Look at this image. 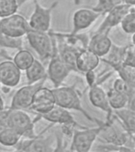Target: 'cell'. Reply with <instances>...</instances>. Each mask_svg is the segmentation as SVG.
Returning <instances> with one entry per match:
<instances>
[{"mask_svg": "<svg viewBox=\"0 0 135 152\" xmlns=\"http://www.w3.org/2000/svg\"><path fill=\"white\" fill-rule=\"evenodd\" d=\"M52 91L57 105L68 110L80 112L88 120L92 122L96 120L93 118L83 108L80 94L74 86H60L59 87L53 88Z\"/></svg>", "mask_w": 135, "mask_h": 152, "instance_id": "1", "label": "cell"}, {"mask_svg": "<svg viewBox=\"0 0 135 152\" xmlns=\"http://www.w3.org/2000/svg\"><path fill=\"white\" fill-rule=\"evenodd\" d=\"M103 123V121L96 120L97 127H85L76 129L72 137L70 151L72 152H90L94 142L98 140L102 130Z\"/></svg>", "mask_w": 135, "mask_h": 152, "instance_id": "2", "label": "cell"}, {"mask_svg": "<svg viewBox=\"0 0 135 152\" xmlns=\"http://www.w3.org/2000/svg\"><path fill=\"white\" fill-rule=\"evenodd\" d=\"M35 119L33 120L30 115L22 109H11L8 117V126L13 128L25 139H32L38 134L35 132Z\"/></svg>", "mask_w": 135, "mask_h": 152, "instance_id": "3", "label": "cell"}, {"mask_svg": "<svg viewBox=\"0 0 135 152\" xmlns=\"http://www.w3.org/2000/svg\"><path fill=\"white\" fill-rule=\"evenodd\" d=\"M29 45L40 58L41 62L49 61L54 48L53 37L49 32L31 30L26 34Z\"/></svg>", "mask_w": 135, "mask_h": 152, "instance_id": "4", "label": "cell"}, {"mask_svg": "<svg viewBox=\"0 0 135 152\" xmlns=\"http://www.w3.org/2000/svg\"><path fill=\"white\" fill-rule=\"evenodd\" d=\"M49 33L50 32L49 31ZM53 37V42H54V48H53V52L48 65L47 73L48 78L52 82L54 88L59 87L64 83L67 77L69 75L72 71L69 68L65 63L63 61L61 56L59 53L58 48H57V39L52 33H50Z\"/></svg>", "mask_w": 135, "mask_h": 152, "instance_id": "5", "label": "cell"}, {"mask_svg": "<svg viewBox=\"0 0 135 152\" xmlns=\"http://www.w3.org/2000/svg\"><path fill=\"white\" fill-rule=\"evenodd\" d=\"M46 129L32 139L22 138L14 148L24 152H53L56 146V135L55 133L47 136L44 135Z\"/></svg>", "mask_w": 135, "mask_h": 152, "instance_id": "6", "label": "cell"}, {"mask_svg": "<svg viewBox=\"0 0 135 152\" xmlns=\"http://www.w3.org/2000/svg\"><path fill=\"white\" fill-rule=\"evenodd\" d=\"M59 2L56 1L49 7H45L39 3L38 0H33L34 9L29 19V23L32 30L38 32H49L52 21V10Z\"/></svg>", "mask_w": 135, "mask_h": 152, "instance_id": "7", "label": "cell"}, {"mask_svg": "<svg viewBox=\"0 0 135 152\" xmlns=\"http://www.w3.org/2000/svg\"><path fill=\"white\" fill-rule=\"evenodd\" d=\"M29 20L19 14L0 19V33L11 37H23L31 31Z\"/></svg>", "mask_w": 135, "mask_h": 152, "instance_id": "8", "label": "cell"}, {"mask_svg": "<svg viewBox=\"0 0 135 152\" xmlns=\"http://www.w3.org/2000/svg\"><path fill=\"white\" fill-rule=\"evenodd\" d=\"M45 81L46 79L33 84H27L19 88L12 97L10 109L29 110L32 105L36 91L44 86Z\"/></svg>", "mask_w": 135, "mask_h": 152, "instance_id": "9", "label": "cell"}, {"mask_svg": "<svg viewBox=\"0 0 135 152\" xmlns=\"http://www.w3.org/2000/svg\"><path fill=\"white\" fill-rule=\"evenodd\" d=\"M56 105L52 89L43 86L36 91L32 105L28 111L33 112L37 115H42L51 111Z\"/></svg>", "mask_w": 135, "mask_h": 152, "instance_id": "10", "label": "cell"}, {"mask_svg": "<svg viewBox=\"0 0 135 152\" xmlns=\"http://www.w3.org/2000/svg\"><path fill=\"white\" fill-rule=\"evenodd\" d=\"M41 119H44L45 121H49L50 123H52V124L53 125L54 124H59L60 126L72 125L76 126L80 128H85L84 126L80 125V124L76 122L69 110L58 106V105H56L51 111L47 113L42 114V115H37V116L35 117V120L37 121Z\"/></svg>", "mask_w": 135, "mask_h": 152, "instance_id": "11", "label": "cell"}, {"mask_svg": "<svg viewBox=\"0 0 135 152\" xmlns=\"http://www.w3.org/2000/svg\"><path fill=\"white\" fill-rule=\"evenodd\" d=\"M102 14L92 8H80L72 15V33H79L88 28Z\"/></svg>", "mask_w": 135, "mask_h": 152, "instance_id": "12", "label": "cell"}, {"mask_svg": "<svg viewBox=\"0 0 135 152\" xmlns=\"http://www.w3.org/2000/svg\"><path fill=\"white\" fill-rule=\"evenodd\" d=\"M132 7L128 5L122 4L117 6L106 14V17L95 31V33H110L114 27L121 25L124 17L131 11Z\"/></svg>", "mask_w": 135, "mask_h": 152, "instance_id": "13", "label": "cell"}, {"mask_svg": "<svg viewBox=\"0 0 135 152\" xmlns=\"http://www.w3.org/2000/svg\"><path fill=\"white\" fill-rule=\"evenodd\" d=\"M88 97L93 106L106 113V121H111L114 115V110L110 104L107 93L99 83L90 87Z\"/></svg>", "mask_w": 135, "mask_h": 152, "instance_id": "14", "label": "cell"}, {"mask_svg": "<svg viewBox=\"0 0 135 152\" xmlns=\"http://www.w3.org/2000/svg\"><path fill=\"white\" fill-rule=\"evenodd\" d=\"M21 70L12 59L0 63V83L8 88L15 87L21 81Z\"/></svg>", "mask_w": 135, "mask_h": 152, "instance_id": "15", "label": "cell"}, {"mask_svg": "<svg viewBox=\"0 0 135 152\" xmlns=\"http://www.w3.org/2000/svg\"><path fill=\"white\" fill-rule=\"evenodd\" d=\"M49 32L57 40L64 43L66 45L77 50L78 52H80L83 50L88 49L90 38L86 33H57L51 30H49Z\"/></svg>", "mask_w": 135, "mask_h": 152, "instance_id": "16", "label": "cell"}, {"mask_svg": "<svg viewBox=\"0 0 135 152\" xmlns=\"http://www.w3.org/2000/svg\"><path fill=\"white\" fill-rule=\"evenodd\" d=\"M112 45L113 44L109 37V33H95L90 38L88 48L100 58H104L109 54Z\"/></svg>", "mask_w": 135, "mask_h": 152, "instance_id": "17", "label": "cell"}, {"mask_svg": "<svg viewBox=\"0 0 135 152\" xmlns=\"http://www.w3.org/2000/svg\"><path fill=\"white\" fill-rule=\"evenodd\" d=\"M100 63V57L91 52L85 49L78 54L76 59V69L78 73L85 74L90 71H95Z\"/></svg>", "mask_w": 135, "mask_h": 152, "instance_id": "18", "label": "cell"}, {"mask_svg": "<svg viewBox=\"0 0 135 152\" xmlns=\"http://www.w3.org/2000/svg\"><path fill=\"white\" fill-rule=\"evenodd\" d=\"M111 67L116 71L119 76L122 78L131 87L132 92H135V66L131 64L119 63V64H109Z\"/></svg>", "mask_w": 135, "mask_h": 152, "instance_id": "19", "label": "cell"}, {"mask_svg": "<svg viewBox=\"0 0 135 152\" xmlns=\"http://www.w3.org/2000/svg\"><path fill=\"white\" fill-rule=\"evenodd\" d=\"M114 114L127 132L135 137V110L126 107L119 110H114Z\"/></svg>", "mask_w": 135, "mask_h": 152, "instance_id": "20", "label": "cell"}, {"mask_svg": "<svg viewBox=\"0 0 135 152\" xmlns=\"http://www.w3.org/2000/svg\"><path fill=\"white\" fill-rule=\"evenodd\" d=\"M57 48L63 61L65 63V64L69 66V68L72 71L78 72L76 69V59H77V56L80 52L72 48L69 47L60 40H57Z\"/></svg>", "mask_w": 135, "mask_h": 152, "instance_id": "21", "label": "cell"}, {"mask_svg": "<svg viewBox=\"0 0 135 152\" xmlns=\"http://www.w3.org/2000/svg\"><path fill=\"white\" fill-rule=\"evenodd\" d=\"M26 77L28 84H33L48 78L47 70L41 60L36 59L26 71Z\"/></svg>", "mask_w": 135, "mask_h": 152, "instance_id": "22", "label": "cell"}, {"mask_svg": "<svg viewBox=\"0 0 135 152\" xmlns=\"http://www.w3.org/2000/svg\"><path fill=\"white\" fill-rule=\"evenodd\" d=\"M107 93L110 104L114 111L128 107L131 99L128 95L119 92L113 88H110Z\"/></svg>", "mask_w": 135, "mask_h": 152, "instance_id": "23", "label": "cell"}, {"mask_svg": "<svg viewBox=\"0 0 135 152\" xmlns=\"http://www.w3.org/2000/svg\"><path fill=\"white\" fill-rule=\"evenodd\" d=\"M21 139V135L10 127L0 131V144L2 146L14 147Z\"/></svg>", "mask_w": 135, "mask_h": 152, "instance_id": "24", "label": "cell"}, {"mask_svg": "<svg viewBox=\"0 0 135 152\" xmlns=\"http://www.w3.org/2000/svg\"><path fill=\"white\" fill-rule=\"evenodd\" d=\"M12 60L21 71H26L34 62L35 58L30 51L21 49L17 52Z\"/></svg>", "mask_w": 135, "mask_h": 152, "instance_id": "25", "label": "cell"}, {"mask_svg": "<svg viewBox=\"0 0 135 152\" xmlns=\"http://www.w3.org/2000/svg\"><path fill=\"white\" fill-rule=\"evenodd\" d=\"M18 8L17 0H0V18L17 14Z\"/></svg>", "mask_w": 135, "mask_h": 152, "instance_id": "26", "label": "cell"}, {"mask_svg": "<svg viewBox=\"0 0 135 152\" xmlns=\"http://www.w3.org/2000/svg\"><path fill=\"white\" fill-rule=\"evenodd\" d=\"M122 3V0H98L97 4L92 7V9L102 15H106L113 8Z\"/></svg>", "mask_w": 135, "mask_h": 152, "instance_id": "27", "label": "cell"}, {"mask_svg": "<svg viewBox=\"0 0 135 152\" xmlns=\"http://www.w3.org/2000/svg\"><path fill=\"white\" fill-rule=\"evenodd\" d=\"M120 26L122 29L126 34L132 35L135 33V13L132 10L124 17Z\"/></svg>", "mask_w": 135, "mask_h": 152, "instance_id": "28", "label": "cell"}, {"mask_svg": "<svg viewBox=\"0 0 135 152\" xmlns=\"http://www.w3.org/2000/svg\"><path fill=\"white\" fill-rule=\"evenodd\" d=\"M112 88L114 89L115 90H117V91H119V92L128 95L129 97H130V98H131V97H132V95L134 94V93L132 92V90H131V87L129 86L128 84H127L122 78H120V77L117 78L114 81Z\"/></svg>", "mask_w": 135, "mask_h": 152, "instance_id": "29", "label": "cell"}, {"mask_svg": "<svg viewBox=\"0 0 135 152\" xmlns=\"http://www.w3.org/2000/svg\"><path fill=\"white\" fill-rule=\"evenodd\" d=\"M56 135V146L53 152H66V145L64 143V135L60 128L54 132Z\"/></svg>", "mask_w": 135, "mask_h": 152, "instance_id": "30", "label": "cell"}, {"mask_svg": "<svg viewBox=\"0 0 135 152\" xmlns=\"http://www.w3.org/2000/svg\"><path fill=\"white\" fill-rule=\"evenodd\" d=\"M10 109H6L0 112V131L8 128V117H9Z\"/></svg>", "mask_w": 135, "mask_h": 152, "instance_id": "31", "label": "cell"}, {"mask_svg": "<svg viewBox=\"0 0 135 152\" xmlns=\"http://www.w3.org/2000/svg\"><path fill=\"white\" fill-rule=\"evenodd\" d=\"M106 150L107 151H116L117 152H135V148L128 147V146H112V145H106Z\"/></svg>", "mask_w": 135, "mask_h": 152, "instance_id": "32", "label": "cell"}, {"mask_svg": "<svg viewBox=\"0 0 135 152\" xmlns=\"http://www.w3.org/2000/svg\"><path fill=\"white\" fill-rule=\"evenodd\" d=\"M84 75H85L86 82L88 83L89 88L97 84V75H96L95 71H88Z\"/></svg>", "mask_w": 135, "mask_h": 152, "instance_id": "33", "label": "cell"}, {"mask_svg": "<svg viewBox=\"0 0 135 152\" xmlns=\"http://www.w3.org/2000/svg\"><path fill=\"white\" fill-rule=\"evenodd\" d=\"M128 108L133 109V110H135V92L132 95V97H131V100H130V102H129L128 104Z\"/></svg>", "mask_w": 135, "mask_h": 152, "instance_id": "34", "label": "cell"}, {"mask_svg": "<svg viewBox=\"0 0 135 152\" xmlns=\"http://www.w3.org/2000/svg\"><path fill=\"white\" fill-rule=\"evenodd\" d=\"M122 3L128 5L131 7H135V0H122Z\"/></svg>", "mask_w": 135, "mask_h": 152, "instance_id": "35", "label": "cell"}, {"mask_svg": "<svg viewBox=\"0 0 135 152\" xmlns=\"http://www.w3.org/2000/svg\"><path fill=\"white\" fill-rule=\"evenodd\" d=\"M4 109H6L4 99H3V97H2V95L0 94V112L2 111V110H4Z\"/></svg>", "mask_w": 135, "mask_h": 152, "instance_id": "36", "label": "cell"}, {"mask_svg": "<svg viewBox=\"0 0 135 152\" xmlns=\"http://www.w3.org/2000/svg\"><path fill=\"white\" fill-rule=\"evenodd\" d=\"M0 56L5 57L7 59H11V57L10 56L9 54L5 51H0Z\"/></svg>", "mask_w": 135, "mask_h": 152, "instance_id": "37", "label": "cell"}, {"mask_svg": "<svg viewBox=\"0 0 135 152\" xmlns=\"http://www.w3.org/2000/svg\"><path fill=\"white\" fill-rule=\"evenodd\" d=\"M17 1H18V3L19 5V7H21L22 5L25 4L26 2H27L28 1H30V0H17Z\"/></svg>", "mask_w": 135, "mask_h": 152, "instance_id": "38", "label": "cell"}, {"mask_svg": "<svg viewBox=\"0 0 135 152\" xmlns=\"http://www.w3.org/2000/svg\"><path fill=\"white\" fill-rule=\"evenodd\" d=\"M131 40H132V45H134L135 46V33H134V34H132Z\"/></svg>", "mask_w": 135, "mask_h": 152, "instance_id": "39", "label": "cell"}, {"mask_svg": "<svg viewBox=\"0 0 135 152\" xmlns=\"http://www.w3.org/2000/svg\"><path fill=\"white\" fill-rule=\"evenodd\" d=\"M13 152H24L23 151H21V150H18V149H14V151Z\"/></svg>", "mask_w": 135, "mask_h": 152, "instance_id": "40", "label": "cell"}, {"mask_svg": "<svg viewBox=\"0 0 135 152\" xmlns=\"http://www.w3.org/2000/svg\"><path fill=\"white\" fill-rule=\"evenodd\" d=\"M74 1H75V3H76V4H79V3L80 2V0H74Z\"/></svg>", "mask_w": 135, "mask_h": 152, "instance_id": "41", "label": "cell"}, {"mask_svg": "<svg viewBox=\"0 0 135 152\" xmlns=\"http://www.w3.org/2000/svg\"><path fill=\"white\" fill-rule=\"evenodd\" d=\"M131 10H133V11L134 12V13H135V7H132V9H131Z\"/></svg>", "mask_w": 135, "mask_h": 152, "instance_id": "42", "label": "cell"}, {"mask_svg": "<svg viewBox=\"0 0 135 152\" xmlns=\"http://www.w3.org/2000/svg\"><path fill=\"white\" fill-rule=\"evenodd\" d=\"M0 85H1V83H0Z\"/></svg>", "mask_w": 135, "mask_h": 152, "instance_id": "43", "label": "cell"}]
</instances>
